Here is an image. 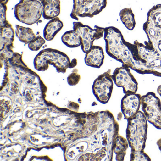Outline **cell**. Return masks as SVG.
<instances>
[{
  "label": "cell",
  "instance_id": "obj_18",
  "mask_svg": "<svg viewBox=\"0 0 161 161\" xmlns=\"http://www.w3.org/2000/svg\"><path fill=\"white\" fill-rule=\"evenodd\" d=\"M119 17L121 22L126 28L130 31H132L136 26L135 15L131 8H124L120 11Z\"/></svg>",
  "mask_w": 161,
  "mask_h": 161
},
{
  "label": "cell",
  "instance_id": "obj_20",
  "mask_svg": "<svg viewBox=\"0 0 161 161\" xmlns=\"http://www.w3.org/2000/svg\"><path fill=\"white\" fill-rule=\"evenodd\" d=\"M130 160L131 161H151V159L144 151L131 152Z\"/></svg>",
  "mask_w": 161,
  "mask_h": 161
},
{
  "label": "cell",
  "instance_id": "obj_13",
  "mask_svg": "<svg viewBox=\"0 0 161 161\" xmlns=\"http://www.w3.org/2000/svg\"><path fill=\"white\" fill-rule=\"evenodd\" d=\"M43 7V17L45 19L51 20L57 17L61 13L60 0H39Z\"/></svg>",
  "mask_w": 161,
  "mask_h": 161
},
{
  "label": "cell",
  "instance_id": "obj_9",
  "mask_svg": "<svg viewBox=\"0 0 161 161\" xmlns=\"http://www.w3.org/2000/svg\"><path fill=\"white\" fill-rule=\"evenodd\" d=\"M112 78L118 87L123 88L124 94L137 92L138 83L128 67L122 65L120 67L117 68L112 74Z\"/></svg>",
  "mask_w": 161,
  "mask_h": 161
},
{
  "label": "cell",
  "instance_id": "obj_25",
  "mask_svg": "<svg viewBox=\"0 0 161 161\" xmlns=\"http://www.w3.org/2000/svg\"><path fill=\"white\" fill-rule=\"evenodd\" d=\"M9 0H0V2H2L4 3L7 4Z\"/></svg>",
  "mask_w": 161,
  "mask_h": 161
},
{
  "label": "cell",
  "instance_id": "obj_15",
  "mask_svg": "<svg viewBox=\"0 0 161 161\" xmlns=\"http://www.w3.org/2000/svg\"><path fill=\"white\" fill-rule=\"evenodd\" d=\"M129 146L128 140L126 138L119 134L116 137L114 144V151L116 155V160L117 161H122L124 160Z\"/></svg>",
  "mask_w": 161,
  "mask_h": 161
},
{
  "label": "cell",
  "instance_id": "obj_3",
  "mask_svg": "<svg viewBox=\"0 0 161 161\" xmlns=\"http://www.w3.org/2000/svg\"><path fill=\"white\" fill-rule=\"evenodd\" d=\"M43 7L39 0H20L15 6L14 15L19 22L32 25L43 16Z\"/></svg>",
  "mask_w": 161,
  "mask_h": 161
},
{
  "label": "cell",
  "instance_id": "obj_4",
  "mask_svg": "<svg viewBox=\"0 0 161 161\" xmlns=\"http://www.w3.org/2000/svg\"><path fill=\"white\" fill-rule=\"evenodd\" d=\"M143 30L147 36L148 44L161 51V4L153 6L148 12Z\"/></svg>",
  "mask_w": 161,
  "mask_h": 161
},
{
  "label": "cell",
  "instance_id": "obj_7",
  "mask_svg": "<svg viewBox=\"0 0 161 161\" xmlns=\"http://www.w3.org/2000/svg\"><path fill=\"white\" fill-rule=\"evenodd\" d=\"M73 25V30L78 33L81 38V48L85 53L93 47L95 40L102 38L104 35V28L95 26V29H92L80 22H74Z\"/></svg>",
  "mask_w": 161,
  "mask_h": 161
},
{
  "label": "cell",
  "instance_id": "obj_5",
  "mask_svg": "<svg viewBox=\"0 0 161 161\" xmlns=\"http://www.w3.org/2000/svg\"><path fill=\"white\" fill-rule=\"evenodd\" d=\"M70 17L79 20V17L93 18L99 14L107 5V0H73Z\"/></svg>",
  "mask_w": 161,
  "mask_h": 161
},
{
  "label": "cell",
  "instance_id": "obj_23",
  "mask_svg": "<svg viewBox=\"0 0 161 161\" xmlns=\"http://www.w3.org/2000/svg\"><path fill=\"white\" fill-rule=\"evenodd\" d=\"M157 146L159 147V149L161 152V138L159 139L157 142Z\"/></svg>",
  "mask_w": 161,
  "mask_h": 161
},
{
  "label": "cell",
  "instance_id": "obj_2",
  "mask_svg": "<svg viewBox=\"0 0 161 161\" xmlns=\"http://www.w3.org/2000/svg\"><path fill=\"white\" fill-rule=\"evenodd\" d=\"M34 64L36 69L38 71L47 70L49 64L54 66L58 72L62 73H65L71 65L70 60L65 53L52 48L41 51L36 56Z\"/></svg>",
  "mask_w": 161,
  "mask_h": 161
},
{
  "label": "cell",
  "instance_id": "obj_11",
  "mask_svg": "<svg viewBox=\"0 0 161 161\" xmlns=\"http://www.w3.org/2000/svg\"><path fill=\"white\" fill-rule=\"evenodd\" d=\"M0 51L13 50L15 31L12 24L8 21L0 26Z\"/></svg>",
  "mask_w": 161,
  "mask_h": 161
},
{
  "label": "cell",
  "instance_id": "obj_21",
  "mask_svg": "<svg viewBox=\"0 0 161 161\" xmlns=\"http://www.w3.org/2000/svg\"><path fill=\"white\" fill-rule=\"evenodd\" d=\"M80 80V76L78 73V69H75L72 70V73L68 77V83L70 86L78 84Z\"/></svg>",
  "mask_w": 161,
  "mask_h": 161
},
{
  "label": "cell",
  "instance_id": "obj_12",
  "mask_svg": "<svg viewBox=\"0 0 161 161\" xmlns=\"http://www.w3.org/2000/svg\"><path fill=\"white\" fill-rule=\"evenodd\" d=\"M104 59L102 48L99 46H93L86 53L85 62L88 66L100 68L103 64Z\"/></svg>",
  "mask_w": 161,
  "mask_h": 161
},
{
  "label": "cell",
  "instance_id": "obj_16",
  "mask_svg": "<svg viewBox=\"0 0 161 161\" xmlns=\"http://www.w3.org/2000/svg\"><path fill=\"white\" fill-rule=\"evenodd\" d=\"M62 41L65 45L69 48H75L81 46V38L78 33L74 31H68L62 36Z\"/></svg>",
  "mask_w": 161,
  "mask_h": 161
},
{
  "label": "cell",
  "instance_id": "obj_22",
  "mask_svg": "<svg viewBox=\"0 0 161 161\" xmlns=\"http://www.w3.org/2000/svg\"><path fill=\"white\" fill-rule=\"evenodd\" d=\"M7 10V4L0 2V26L4 25L8 21L6 19Z\"/></svg>",
  "mask_w": 161,
  "mask_h": 161
},
{
  "label": "cell",
  "instance_id": "obj_6",
  "mask_svg": "<svg viewBox=\"0 0 161 161\" xmlns=\"http://www.w3.org/2000/svg\"><path fill=\"white\" fill-rule=\"evenodd\" d=\"M141 105L147 120L161 130V103L155 93L150 92L142 96Z\"/></svg>",
  "mask_w": 161,
  "mask_h": 161
},
{
  "label": "cell",
  "instance_id": "obj_14",
  "mask_svg": "<svg viewBox=\"0 0 161 161\" xmlns=\"http://www.w3.org/2000/svg\"><path fill=\"white\" fill-rule=\"evenodd\" d=\"M64 24L59 18L51 19L45 26L43 32L44 37L47 41L53 40L57 34L63 29Z\"/></svg>",
  "mask_w": 161,
  "mask_h": 161
},
{
  "label": "cell",
  "instance_id": "obj_10",
  "mask_svg": "<svg viewBox=\"0 0 161 161\" xmlns=\"http://www.w3.org/2000/svg\"><path fill=\"white\" fill-rule=\"evenodd\" d=\"M141 96L136 93L125 94L121 101V112L125 119L133 118L141 106Z\"/></svg>",
  "mask_w": 161,
  "mask_h": 161
},
{
  "label": "cell",
  "instance_id": "obj_1",
  "mask_svg": "<svg viewBox=\"0 0 161 161\" xmlns=\"http://www.w3.org/2000/svg\"><path fill=\"white\" fill-rule=\"evenodd\" d=\"M147 121L145 114L139 111L133 118L128 119L126 137L131 152L144 151L147 132Z\"/></svg>",
  "mask_w": 161,
  "mask_h": 161
},
{
  "label": "cell",
  "instance_id": "obj_19",
  "mask_svg": "<svg viewBox=\"0 0 161 161\" xmlns=\"http://www.w3.org/2000/svg\"><path fill=\"white\" fill-rule=\"evenodd\" d=\"M45 43L46 40L45 38L38 36L28 44V47L31 50L37 51L40 49Z\"/></svg>",
  "mask_w": 161,
  "mask_h": 161
},
{
  "label": "cell",
  "instance_id": "obj_17",
  "mask_svg": "<svg viewBox=\"0 0 161 161\" xmlns=\"http://www.w3.org/2000/svg\"><path fill=\"white\" fill-rule=\"evenodd\" d=\"M16 35L19 41L25 44H29L36 37L33 31L31 28L16 25Z\"/></svg>",
  "mask_w": 161,
  "mask_h": 161
},
{
  "label": "cell",
  "instance_id": "obj_8",
  "mask_svg": "<svg viewBox=\"0 0 161 161\" xmlns=\"http://www.w3.org/2000/svg\"><path fill=\"white\" fill-rule=\"evenodd\" d=\"M113 82L111 69L100 75L94 81L92 86L93 93L101 103L105 104L110 100L113 92Z\"/></svg>",
  "mask_w": 161,
  "mask_h": 161
},
{
  "label": "cell",
  "instance_id": "obj_24",
  "mask_svg": "<svg viewBox=\"0 0 161 161\" xmlns=\"http://www.w3.org/2000/svg\"><path fill=\"white\" fill-rule=\"evenodd\" d=\"M157 91L158 94L161 97V85H160L158 86V88H157Z\"/></svg>",
  "mask_w": 161,
  "mask_h": 161
}]
</instances>
